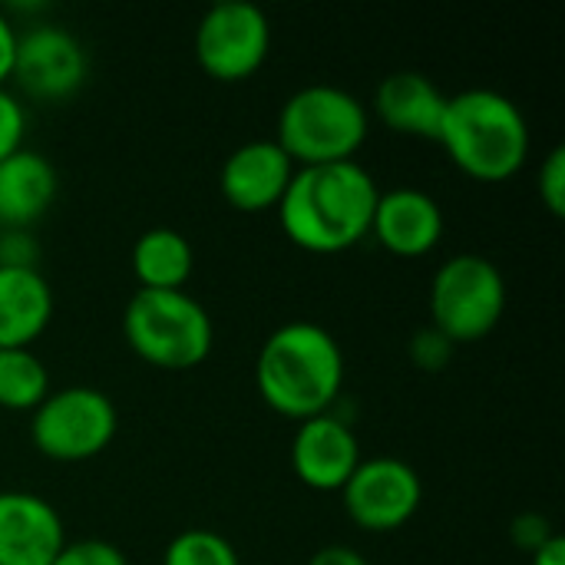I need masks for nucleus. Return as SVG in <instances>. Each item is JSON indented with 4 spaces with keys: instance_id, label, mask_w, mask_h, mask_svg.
I'll use <instances>...</instances> for the list:
<instances>
[{
    "instance_id": "obj_20",
    "label": "nucleus",
    "mask_w": 565,
    "mask_h": 565,
    "mask_svg": "<svg viewBox=\"0 0 565 565\" xmlns=\"http://www.w3.org/2000/svg\"><path fill=\"white\" fill-rule=\"evenodd\" d=\"M162 565H242V556L222 533L192 526L169 540Z\"/></svg>"
},
{
    "instance_id": "obj_2",
    "label": "nucleus",
    "mask_w": 565,
    "mask_h": 565,
    "mask_svg": "<svg viewBox=\"0 0 565 565\" xmlns=\"http://www.w3.org/2000/svg\"><path fill=\"white\" fill-rule=\"evenodd\" d=\"M255 387L262 401L291 420L338 407L344 391V351L318 321H285L258 348Z\"/></svg>"
},
{
    "instance_id": "obj_22",
    "label": "nucleus",
    "mask_w": 565,
    "mask_h": 565,
    "mask_svg": "<svg viewBox=\"0 0 565 565\" xmlns=\"http://www.w3.org/2000/svg\"><path fill=\"white\" fill-rule=\"evenodd\" d=\"M50 565H129V559L116 543L106 540H66V546Z\"/></svg>"
},
{
    "instance_id": "obj_6",
    "label": "nucleus",
    "mask_w": 565,
    "mask_h": 565,
    "mask_svg": "<svg viewBox=\"0 0 565 565\" xmlns=\"http://www.w3.org/2000/svg\"><path fill=\"white\" fill-rule=\"evenodd\" d=\"M507 278L497 262L463 252L437 265L430 278V324L457 348L483 341L507 311Z\"/></svg>"
},
{
    "instance_id": "obj_13",
    "label": "nucleus",
    "mask_w": 565,
    "mask_h": 565,
    "mask_svg": "<svg viewBox=\"0 0 565 565\" xmlns=\"http://www.w3.org/2000/svg\"><path fill=\"white\" fill-rule=\"evenodd\" d=\"M66 546L60 510L30 490H0V565H50Z\"/></svg>"
},
{
    "instance_id": "obj_5",
    "label": "nucleus",
    "mask_w": 565,
    "mask_h": 565,
    "mask_svg": "<svg viewBox=\"0 0 565 565\" xmlns=\"http://www.w3.org/2000/svg\"><path fill=\"white\" fill-rule=\"evenodd\" d=\"M122 334L136 358L162 371L199 367L215 344L209 308L185 288H139L126 301Z\"/></svg>"
},
{
    "instance_id": "obj_19",
    "label": "nucleus",
    "mask_w": 565,
    "mask_h": 565,
    "mask_svg": "<svg viewBox=\"0 0 565 565\" xmlns=\"http://www.w3.org/2000/svg\"><path fill=\"white\" fill-rule=\"evenodd\" d=\"M50 394V371L33 348H0V407L36 411Z\"/></svg>"
},
{
    "instance_id": "obj_23",
    "label": "nucleus",
    "mask_w": 565,
    "mask_h": 565,
    "mask_svg": "<svg viewBox=\"0 0 565 565\" xmlns=\"http://www.w3.org/2000/svg\"><path fill=\"white\" fill-rule=\"evenodd\" d=\"M540 199L556 218L565 212V146H553L540 166Z\"/></svg>"
},
{
    "instance_id": "obj_16",
    "label": "nucleus",
    "mask_w": 565,
    "mask_h": 565,
    "mask_svg": "<svg viewBox=\"0 0 565 565\" xmlns=\"http://www.w3.org/2000/svg\"><path fill=\"white\" fill-rule=\"evenodd\" d=\"M56 166L36 149L0 159V228H33L56 202Z\"/></svg>"
},
{
    "instance_id": "obj_9",
    "label": "nucleus",
    "mask_w": 565,
    "mask_h": 565,
    "mask_svg": "<svg viewBox=\"0 0 565 565\" xmlns=\"http://www.w3.org/2000/svg\"><path fill=\"white\" fill-rule=\"evenodd\" d=\"M420 503V473L401 457H367L341 487V507L364 533H394L407 526Z\"/></svg>"
},
{
    "instance_id": "obj_24",
    "label": "nucleus",
    "mask_w": 565,
    "mask_h": 565,
    "mask_svg": "<svg viewBox=\"0 0 565 565\" xmlns=\"http://www.w3.org/2000/svg\"><path fill=\"white\" fill-rule=\"evenodd\" d=\"M23 136H26V109L7 86H0V159L23 149Z\"/></svg>"
},
{
    "instance_id": "obj_18",
    "label": "nucleus",
    "mask_w": 565,
    "mask_h": 565,
    "mask_svg": "<svg viewBox=\"0 0 565 565\" xmlns=\"http://www.w3.org/2000/svg\"><path fill=\"white\" fill-rule=\"evenodd\" d=\"M129 265H132L139 288L172 291V288H185V281L192 278L195 248L179 228L156 225V228H146L132 242Z\"/></svg>"
},
{
    "instance_id": "obj_17",
    "label": "nucleus",
    "mask_w": 565,
    "mask_h": 565,
    "mask_svg": "<svg viewBox=\"0 0 565 565\" xmlns=\"http://www.w3.org/2000/svg\"><path fill=\"white\" fill-rule=\"evenodd\" d=\"M53 288L40 268L0 265V348H30L53 321Z\"/></svg>"
},
{
    "instance_id": "obj_29",
    "label": "nucleus",
    "mask_w": 565,
    "mask_h": 565,
    "mask_svg": "<svg viewBox=\"0 0 565 565\" xmlns=\"http://www.w3.org/2000/svg\"><path fill=\"white\" fill-rule=\"evenodd\" d=\"M530 565H565V540L556 533L536 553H530Z\"/></svg>"
},
{
    "instance_id": "obj_21",
    "label": "nucleus",
    "mask_w": 565,
    "mask_h": 565,
    "mask_svg": "<svg viewBox=\"0 0 565 565\" xmlns=\"http://www.w3.org/2000/svg\"><path fill=\"white\" fill-rule=\"evenodd\" d=\"M407 354H411V361H414L420 371L440 374L444 367H450V361H454V354H457V344H454L444 331H437L434 324H427V328H417V331H414V338H411V344H407Z\"/></svg>"
},
{
    "instance_id": "obj_10",
    "label": "nucleus",
    "mask_w": 565,
    "mask_h": 565,
    "mask_svg": "<svg viewBox=\"0 0 565 565\" xmlns=\"http://www.w3.org/2000/svg\"><path fill=\"white\" fill-rule=\"evenodd\" d=\"M89 76V56L79 36L60 23L40 20L26 30H17L13 70L10 79L40 103L70 99Z\"/></svg>"
},
{
    "instance_id": "obj_25",
    "label": "nucleus",
    "mask_w": 565,
    "mask_h": 565,
    "mask_svg": "<svg viewBox=\"0 0 565 565\" xmlns=\"http://www.w3.org/2000/svg\"><path fill=\"white\" fill-rule=\"evenodd\" d=\"M40 245L33 228H0V265L3 268H36Z\"/></svg>"
},
{
    "instance_id": "obj_26",
    "label": "nucleus",
    "mask_w": 565,
    "mask_h": 565,
    "mask_svg": "<svg viewBox=\"0 0 565 565\" xmlns=\"http://www.w3.org/2000/svg\"><path fill=\"white\" fill-rule=\"evenodd\" d=\"M553 536H556V530H553L550 516H543V513H520V516H513V523H510V540H513V546L523 550L526 556L536 553V550H540L543 543H550Z\"/></svg>"
},
{
    "instance_id": "obj_27",
    "label": "nucleus",
    "mask_w": 565,
    "mask_h": 565,
    "mask_svg": "<svg viewBox=\"0 0 565 565\" xmlns=\"http://www.w3.org/2000/svg\"><path fill=\"white\" fill-rule=\"evenodd\" d=\"M308 565H371L364 553H358L354 546H344V543H331V546H321Z\"/></svg>"
},
{
    "instance_id": "obj_1",
    "label": "nucleus",
    "mask_w": 565,
    "mask_h": 565,
    "mask_svg": "<svg viewBox=\"0 0 565 565\" xmlns=\"http://www.w3.org/2000/svg\"><path fill=\"white\" fill-rule=\"evenodd\" d=\"M377 195V179L358 159L298 166L275 212L291 245L311 255H338L371 235Z\"/></svg>"
},
{
    "instance_id": "obj_14",
    "label": "nucleus",
    "mask_w": 565,
    "mask_h": 565,
    "mask_svg": "<svg viewBox=\"0 0 565 565\" xmlns=\"http://www.w3.org/2000/svg\"><path fill=\"white\" fill-rule=\"evenodd\" d=\"M444 209L440 202L417 185H394L381 189L374 218H371V235L401 258H420L434 252L444 238Z\"/></svg>"
},
{
    "instance_id": "obj_15",
    "label": "nucleus",
    "mask_w": 565,
    "mask_h": 565,
    "mask_svg": "<svg viewBox=\"0 0 565 565\" xmlns=\"http://www.w3.org/2000/svg\"><path fill=\"white\" fill-rule=\"evenodd\" d=\"M447 93L420 70H394L387 73L371 99L374 116L401 136L430 139L437 142L440 119H444Z\"/></svg>"
},
{
    "instance_id": "obj_3",
    "label": "nucleus",
    "mask_w": 565,
    "mask_h": 565,
    "mask_svg": "<svg viewBox=\"0 0 565 565\" xmlns=\"http://www.w3.org/2000/svg\"><path fill=\"white\" fill-rule=\"evenodd\" d=\"M437 142L470 179L507 182L530 159V122L507 93L470 86L447 96Z\"/></svg>"
},
{
    "instance_id": "obj_28",
    "label": "nucleus",
    "mask_w": 565,
    "mask_h": 565,
    "mask_svg": "<svg viewBox=\"0 0 565 565\" xmlns=\"http://www.w3.org/2000/svg\"><path fill=\"white\" fill-rule=\"evenodd\" d=\"M13 50H17V26L7 10H0V86H7L13 70Z\"/></svg>"
},
{
    "instance_id": "obj_12",
    "label": "nucleus",
    "mask_w": 565,
    "mask_h": 565,
    "mask_svg": "<svg viewBox=\"0 0 565 565\" xmlns=\"http://www.w3.org/2000/svg\"><path fill=\"white\" fill-rule=\"evenodd\" d=\"M291 156L268 139H248L238 149L228 152V159L218 169V189L225 202L238 212H268L278 209L291 175H295Z\"/></svg>"
},
{
    "instance_id": "obj_4",
    "label": "nucleus",
    "mask_w": 565,
    "mask_h": 565,
    "mask_svg": "<svg viewBox=\"0 0 565 565\" xmlns=\"http://www.w3.org/2000/svg\"><path fill=\"white\" fill-rule=\"evenodd\" d=\"M367 132L371 109L364 99L338 83H308L285 99L275 142L295 166H328L354 159Z\"/></svg>"
},
{
    "instance_id": "obj_7",
    "label": "nucleus",
    "mask_w": 565,
    "mask_h": 565,
    "mask_svg": "<svg viewBox=\"0 0 565 565\" xmlns=\"http://www.w3.org/2000/svg\"><path fill=\"white\" fill-rule=\"evenodd\" d=\"M119 430L113 397L89 384L50 391L30 414L33 447L56 463H83L99 457Z\"/></svg>"
},
{
    "instance_id": "obj_8",
    "label": "nucleus",
    "mask_w": 565,
    "mask_h": 565,
    "mask_svg": "<svg viewBox=\"0 0 565 565\" xmlns=\"http://www.w3.org/2000/svg\"><path fill=\"white\" fill-rule=\"evenodd\" d=\"M271 53V20L258 3L218 0L195 26V60L222 83L248 79Z\"/></svg>"
},
{
    "instance_id": "obj_11",
    "label": "nucleus",
    "mask_w": 565,
    "mask_h": 565,
    "mask_svg": "<svg viewBox=\"0 0 565 565\" xmlns=\"http://www.w3.org/2000/svg\"><path fill=\"white\" fill-rule=\"evenodd\" d=\"M361 460V440L338 411L301 420L291 437V470L308 490L341 493Z\"/></svg>"
}]
</instances>
